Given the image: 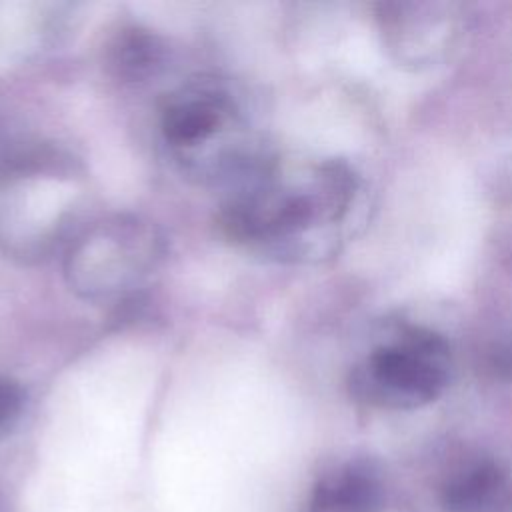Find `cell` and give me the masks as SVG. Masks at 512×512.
<instances>
[{
	"label": "cell",
	"instance_id": "obj_1",
	"mask_svg": "<svg viewBox=\"0 0 512 512\" xmlns=\"http://www.w3.org/2000/svg\"><path fill=\"white\" fill-rule=\"evenodd\" d=\"M362 180L342 160L312 168L300 188H264L228 204L220 216L234 240H300L316 228L338 230L356 214Z\"/></svg>",
	"mask_w": 512,
	"mask_h": 512
},
{
	"label": "cell",
	"instance_id": "obj_2",
	"mask_svg": "<svg viewBox=\"0 0 512 512\" xmlns=\"http://www.w3.org/2000/svg\"><path fill=\"white\" fill-rule=\"evenodd\" d=\"M452 366V350L442 334L402 326L352 368L350 392L376 408H420L446 390Z\"/></svg>",
	"mask_w": 512,
	"mask_h": 512
},
{
	"label": "cell",
	"instance_id": "obj_3",
	"mask_svg": "<svg viewBox=\"0 0 512 512\" xmlns=\"http://www.w3.org/2000/svg\"><path fill=\"white\" fill-rule=\"evenodd\" d=\"M376 22L390 58L408 70H428L458 48L466 12L454 2H380Z\"/></svg>",
	"mask_w": 512,
	"mask_h": 512
},
{
	"label": "cell",
	"instance_id": "obj_4",
	"mask_svg": "<svg viewBox=\"0 0 512 512\" xmlns=\"http://www.w3.org/2000/svg\"><path fill=\"white\" fill-rule=\"evenodd\" d=\"M230 112L224 94L214 90H188L174 96L162 112V132L174 146H194L212 136Z\"/></svg>",
	"mask_w": 512,
	"mask_h": 512
},
{
	"label": "cell",
	"instance_id": "obj_5",
	"mask_svg": "<svg viewBox=\"0 0 512 512\" xmlns=\"http://www.w3.org/2000/svg\"><path fill=\"white\" fill-rule=\"evenodd\" d=\"M320 502L336 512H378L384 492L366 464H350L332 482L318 488Z\"/></svg>",
	"mask_w": 512,
	"mask_h": 512
},
{
	"label": "cell",
	"instance_id": "obj_6",
	"mask_svg": "<svg viewBox=\"0 0 512 512\" xmlns=\"http://www.w3.org/2000/svg\"><path fill=\"white\" fill-rule=\"evenodd\" d=\"M162 60V46L156 36L146 30H122L110 46L108 62L118 76L140 80L154 72Z\"/></svg>",
	"mask_w": 512,
	"mask_h": 512
},
{
	"label": "cell",
	"instance_id": "obj_7",
	"mask_svg": "<svg viewBox=\"0 0 512 512\" xmlns=\"http://www.w3.org/2000/svg\"><path fill=\"white\" fill-rule=\"evenodd\" d=\"M504 482V474L492 462H482L456 478L444 494L450 512H480Z\"/></svg>",
	"mask_w": 512,
	"mask_h": 512
},
{
	"label": "cell",
	"instance_id": "obj_8",
	"mask_svg": "<svg viewBox=\"0 0 512 512\" xmlns=\"http://www.w3.org/2000/svg\"><path fill=\"white\" fill-rule=\"evenodd\" d=\"M486 188L496 200L512 204V146L498 154L492 162L486 174Z\"/></svg>",
	"mask_w": 512,
	"mask_h": 512
},
{
	"label": "cell",
	"instance_id": "obj_9",
	"mask_svg": "<svg viewBox=\"0 0 512 512\" xmlns=\"http://www.w3.org/2000/svg\"><path fill=\"white\" fill-rule=\"evenodd\" d=\"M24 390L10 378H0V428L10 424L22 410Z\"/></svg>",
	"mask_w": 512,
	"mask_h": 512
}]
</instances>
